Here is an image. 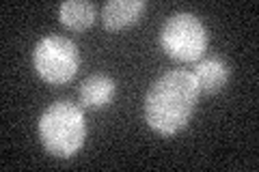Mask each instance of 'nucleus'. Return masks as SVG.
<instances>
[{
	"mask_svg": "<svg viewBox=\"0 0 259 172\" xmlns=\"http://www.w3.org/2000/svg\"><path fill=\"white\" fill-rule=\"evenodd\" d=\"M199 86L192 71H166L145 95V121L162 136H173L188 125L199 101Z\"/></svg>",
	"mask_w": 259,
	"mask_h": 172,
	"instance_id": "f257e3e1",
	"label": "nucleus"
},
{
	"mask_svg": "<svg viewBox=\"0 0 259 172\" xmlns=\"http://www.w3.org/2000/svg\"><path fill=\"white\" fill-rule=\"evenodd\" d=\"M39 138L44 149L54 157L67 159L76 155L84 144L87 123L84 112L78 103L61 99L50 103L39 117Z\"/></svg>",
	"mask_w": 259,
	"mask_h": 172,
	"instance_id": "f03ea898",
	"label": "nucleus"
},
{
	"mask_svg": "<svg viewBox=\"0 0 259 172\" xmlns=\"http://www.w3.org/2000/svg\"><path fill=\"white\" fill-rule=\"evenodd\" d=\"M160 45L175 61H199L207 47V30L197 15L173 13L160 28Z\"/></svg>",
	"mask_w": 259,
	"mask_h": 172,
	"instance_id": "7ed1b4c3",
	"label": "nucleus"
},
{
	"mask_svg": "<svg viewBox=\"0 0 259 172\" xmlns=\"http://www.w3.org/2000/svg\"><path fill=\"white\" fill-rule=\"evenodd\" d=\"M32 65L48 84H65L80 67V52L71 39L48 35L35 45Z\"/></svg>",
	"mask_w": 259,
	"mask_h": 172,
	"instance_id": "20e7f679",
	"label": "nucleus"
},
{
	"mask_svg": "<svg viewBox=\"0 0 259 172\" xmlns=\"http://www.w3.org/2000/svg\"><path fill=\"white\" fill-rule=\"evenodd\" d=\"M192 76H194V80H197L199 91L212 95V93L223 91L225 84L229 82V67H227V63L223 59L209 56V59L197 61Z\"/></svg>",
	"mask_w": 259,
	"mask_h": 172,
	"instance_id": "39448f33",
	"label": "nucleus"
},
{
	"mask_svg": "<svg viewBox=\"0 0 259 172\" xmlns=\"http://www.w3.org/2000/svg\"><path fill=\"white\" fill-rule=\"evenodd\" d=\"M115 91H117V84L115 80L106 73H93L82 80L80 84V103L84 108H104L112 101L115 97Z\"/></svg>",
	"mask_w": 259,
	"mask_h": 172,
	"instance_id": "423d86ee",
	"label": "nucleus"
},
{
	"mask_svg": "<svg viewBox=\"0 0 259 172\" xmlns=\"http://www.w3.org/2000/svg\"><path fill=\"white\" fill-rule=\"evenodd\" d=\"M145 11V0H108L102 7V22L108 30H121L134 24Z\"/></svg>",
	"mask_w": 259,
	"mask_h": 172,
	"instance_id": "0eeeda50",
	"label": "nucleus"
},
{
	"mask_svg": "<svg viewBox=\"0 0 259 172\" xmlns=\"http://www.w3.org/2000/svg\"><path fill=\"white\" fill-rule=\"evenodd\" d=\"M97 9L89 0H67L59 7V20L71 30H84L95 22Z\"/></svg>",
	"mask_w": 259,
	"mask_h": 172,
	"instance_id": "6e6552de",
	"label": "nucleus"
}]
</instances>
